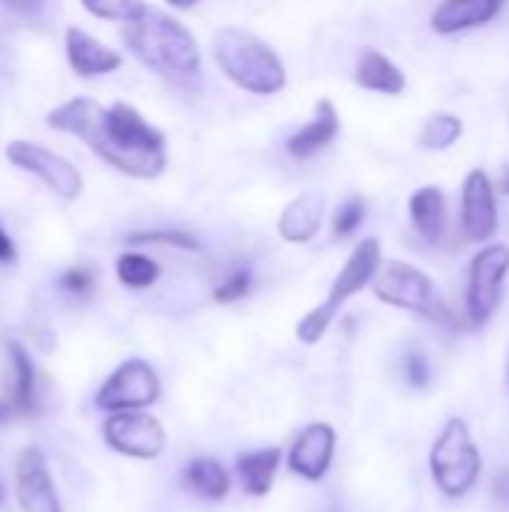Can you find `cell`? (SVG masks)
<instances>
[{"mask_svg": "<svg viewBox=\"0 0 509 512\" xmlns=\"http://www.w3.org/2000/svg\"><path fill=\"white\" fill-rule=\"evenodd\" d=\"M354 81H357V87L372 90V93H384V96H402L405 87H408L405 72L387 54H381L378 48H363L360 51Z\"/></svg>", "mask_w": 509, "mask_h": 512, "instance_id": "18", "label": "cell"}, {"mask_svg": "<svg viewBox=\"0 0 509 512\" xmlns=\"http://www.w3.org/2000/svg\"><path fill=\"white\" fill-rule=\"evenodd\" d=\"M114 270H117L120 285H126L132 291H144V288L156 285V279L162 276L159 264L153 258L141 255V252H123L117 258V267Z\"/></svg>", "mask_w": 509, "mask_h": 512, "instance_id": "23", "label": "cell"}, {"mask_svg": "<svg viewBox=\"0 0 509 512\" xmlns=\"http://www.w3.org/2000/svg\"><path fill=\"white\" fill-rule=\"evenodd\" d=\"M9 12H15V15H36L39 9H42V3L45 0H0Z\"/></svg>", "mask_w": 509, "mask_h": 512, "instance_id": "32", "label": "cell"}, {"mask_svg": "<svg viewBox=\"0 0 509 512\" xmlns=\"http://www.w3.org/2000/svg\"><path fill=\"white\" fill-rule=\"evenodd\" d=\"M429 471L438 492L450 501L465 498L483 471V456L471 438V429L462 417H450L429 453Z\"/></svg>", "mask_w": 509, "mask_h": 512, "instance_id": "4", "label": "cell"}, {"mask_svg": "<svg viewBox=\"0 0 509 512\" xmlns=\"http://www.w3.org/2000/svg\"><path fill=\"white\" fill-rule=\"evenodd\" d=\"M0 507H3V486H0Z\"/></svg>", "mask_w": 509, "mask_h": 512, "instance_id": "37", "label": "cell"}, {"mask_svg": "<svg viewBox=\"0 0 509 512\" xmlns=\"http://www.w3.org/2000/svg\"><path fill=\"white\" fill-rule=\"evenodd\" d=\"M372 294L393 306V309H402V312H414L432 324H441V327H453V312L447 306V300L441 297L438 285L414 264H405V261H387L381 267V273L375 276L372 282Z\"/></svg>", "mask_w": 509, "mask_h": 512, "instance_id": "5", "label": "cell"}, {"mask_svg": "<svg viewBox=\"0 0 509 512\" xmlns=\"http://www.w3.org/2000/svg\"><path fill=\"white\" fill-rule=\"evenodd\" d=\"M102 441L108 444V450L126 459L153 462L165 453L168 435H165V426L153 414L120 411V414H108V420L102 423Z\"/></svg>", "mask_w": 509, "mask_h": 512, "instance_id": "8", "label": "cell"}, {"mask_svg": "<svg viewBox=\"0 0 509 512\" xmlns=\"http://www.w3.org/2000/svg\"><path fill=\"white\" fill-rule=\"evenodd\" d=\"M405 381L411 390H426L429 381H432V369H429V360L420 354V351H411L405 357Z\"/></svg>", "mask_w": 509, "mask_h": 512, "instance_id": "29", "label": "cell"}, {"mask_svg": "<svg viewBox=\"0 0 509 512\" xmlns=\"http://www.w3.org/2000/svg\"><path fill=\"white\" fill-rule=\"evenodd\" d=\"M60 288L69 291V294H87L93 288V273L84 270V267H72L60 276Z\"/></svg>", "mask_w": 509, "mask_h": 512, "instance_id": "31", "label": "cell"}, {"mask_svg": "<svg viewBox=\"0 0 509 512\" xmlns=\"http://www.w3.org/2000/svg\"><path fill=\"white\" fill-rule=\"evenodd\" d=\"M213 57L225 78L246 93L273 96L285 90L288 72L282 57L255 33L243 27H222L213 36Z\"/></svg>", "mask_w": 509, "mask_h": 512, "instance_id": "3", "label": "cell"}, {"mask_svg": "<svg viewBox=\"0 0 509 512\" xmlns=\"http://www.w3.org/2000/svg\"><path fill=\"white\" fill-rule=\"evenodd\" d=\"M462 132H465V123L456 114H435L420 129V147L435 150V153L450 150L462 138Z\"/></svg>", "mask_w": 509, "mask_h": 512, "instance_id": "24", "label": "cell"}, {"mask_svg": "<svg viewBox=\"0 0 509 512\" xmlns=\"http://www.w3.org/2000/svg\"><path fill=\"white\" fill-rule=\"evenodd\" d=\"M384 258H381V243L375 237H366L363 243L354 246V252L348 255L345 267L339 270V276L333 279V288L327 294V306L333 312H339L354 294H360L363 288H369L375 282V276L381 273Z\"/></svg>", "mask_w": 509, "mask_h": 512, "instance_id": "13", "label": "cell"}, {"mask_svg": "<svg viewBox=\"0 0 509 512\" xmlns=\"http://www.w3.org/2000/svg\"><path fill=\"white\" fill-rule=\"evenodd\" d=\"M252 291V273L249 270H231L216 288H213V300L216 303H237Z\"/></svg>", "mask_w": 509, "mask_h": 512, "instance_id": "28", "label": "cell"}, {"mask_svg": "<svg viewBox=\"0 0 509 512\" xmlns=\"http://www.w3.org/2000/svg\"><path fill=\"white\" fill-rule=\"evenodd\" d=\"M333 318H336V312H333L327 303L315 306L312 312H306V315L300 318V324H297V339H300L303 345H318V342L327 336Z\"/></svg>", "mask_w": 509, "mask_h": 512, "instance_id": "26", "label": "cell"}, {"mask_svg": "<svg viewBox=\"0 0 509 512\" xmlns=\"http://www.w3.org/2000/svg\"><path fill=\"white\" fill-rule=\"evenodd\" d=\"M15 498L21 512H63V501L36 447H27L15 459Z\"/></svg>", "mask_w": 509, "mask_h": 512, "instance_id": "11", "label": "cell"}, {"mask_svg": "<svg viewBox=\"0 0 509 512\" xmlns=\"http://www.w3.org/2000/svg\"><path fill=\"white\" fill-rule=\"evenodd\" d=\"M66 60H69L72 72L81 78H99V75L117 72L123 66L120 51L108 48L105 42H99L96 36H90L81 27L66 30Z\"/></svg>", "mask_w": 509, "mask_h": 512, "instance_id": "14", "label": "cell"}, {"mask_svg": "<svg viewBox=\"0 0 509 512\" xmlns=\"http://www.w3.org/2000/svg\"><path fill=\"white\" fill-rule=\"evenodd\" d=\"M18 258V252H15V243L9 240V234L3 231V225H0V264H12Z\"/></svg>", "mask_w": 509, "mask_h": 512, "instance_id": "33", "label": "cell"}, {"mask_svg": "<svg viewBox=\"0 0 509 512\" xmlns=\"http://www.w3.org/2000/svg\"><path fill=\"white\" fill-rule=\"evenodd\" d=\"M282 465V450L279 447H264V450H252L243 453L237 459V480L243 486V492L249 498H264L273 489V480L279 474Z\"/></svg>", "mask_w": 509, "mask_h": 512, "instance_id": "21", "label": "cell"}, {"mask_svg": "<svg viewBox=\"0 0 509 512\" xmlns=\"http://www.w3.org/2000/svg\"><path fill=\"white\" fill-rule=\"evenodd\" d=\"M363 219H366V201H363L360 195L348 198V201L339 207V213L333 216V237L345 240V237L357 234V228L363 225Z\"/></svg>", "mask_w": 509, "mask_h": 512, "instance_id": "27", "label": "cell"}, {"mask_svg": "<svg viewBox=\"0 0 509 512\" xmlns=\"http://www.w3.org/2000/svg\"><path fill=\"white\" fill-rule=\"evenodd\" d=\"M336 459V429L330 423H309L288 450V468L306 483H321Z\"/></svg>", "mask_w": 509, "mask_h": 512, "instance_id": "12", "label": "cell"}, {"mask_svg": "<svg viewBox=\"0 0 509 512\" xmlns=\"http://www.w3.org/2000/svg\"><path fill=\"white\" fill-rule=\"evenodd\" d=\"M408 213L411 222L417 228V234L429 243L444 240L447 234V222H450V210H447V195L438 186H423L411 195L408 201Z\"/></svg>", "mask_w": 509, "mask_h": 512, "instance_id": "19", "label": "cell"}, {"mask_svg": "<svg viewBox=\"0 0 509 512\" xmlns=\"http://www.w3.org/2000/svg\"><path fill=\"white\" fill-rule=\"evenodd\" d=\"M12 414H15V408H12V405H9V402L3 399V402H0V423H6V420H9Z\"/></svg>", "mask_w": 509, "mask_h": 512, "instance_id": "34", "label": "cell"}, {"mask_svg": "<svg viewBox=\"0 0 509 512\" xmlns=\"http://www.w3.org/2000/svg\"><path fill=\"white\" fill-rule=\"evenodd\" d=\"M342 123H339V111L330 99H321L315 105V117L309 123H303L291 138H288V153L294 159H309L321 150H327L336 135H339Z\"/></svg>", "mask_w": 509, "mask_h": 512, "instance_id": "17", "label": "cell"}, {"mask_svg": "<svg viewBox=\"0 0 509 512\" xmlns=\"http://www.w3.org/2000/svg\"><path fill=\"white\" fill-rule=\"evenodd\" d=\"M129 243H171L180 249H198V243L189 234H177V231H147V234H132Z\"/></svg>", "mask_w": 509, "mask_h": 512, "instance_id": "30", "label": "cell"}, {"mask_svg": "<svg viewBox=\"0 0 509 512\" xmlns=\"http://www.w3.org/2000/svg\"><path fill=\"white\" fill-rule=\"evenodd\" d=\"M498 192H504V195H509V168H504V174H501V183H498Z\"/></svg>", "mask_w": 509, "mask_h": 512, "instance_id": "35", "label": "cell"}, {"mask_svg": "<svg viewBox=\"0 0 509 512\" xmlns=\"http://www.w3.org/2000/svg\"><path fill=\"white\" fill-rule=\"evenodd\" d=\"M6 159H9L15 168H21V171H27V174H33V177H39V180H42L57 198H63V201H75V198L81 195V189H84V180H81L78 168H75L69 159H63V156H57V153H51V150H45V147H39V144L12 141V144L6 147Z\"/></svg>", "mask_w": 509, "mask_h": 512, "instance_id": "9", "label": "cell"}, {"mask_svg": "<svg viewBox=\"0 0 509 512\" xmlns=\"http://www.w3.org/2000/svg\"><path fill=\"white\" fill-rule=\"evenodd\" d=\"M180 480H183V486H186L189 495H195L201 501H210V504L225 501L228 492H231V474L222 468V462L207 459V456L192 459L183 468V477Z\"/></svg>", "mask_w": 509, "mask_h": 512, "instance_id": "22", "label": "cell"}, {"mask_svg": "<svg viewBox=\"0 0 509 512\" xmlns=\"http://www.w3.org/2000/svg\"><path fill=\"white\" fill-rule=\"evenodd\" d=\"M81 6L102 21H120V24H129L147 12L144 0H81Z\"/></svg>", "mask_w": 509, "mask_h": 512, "instance_id": "25", "label": "cell"}, {"mask_svg": "<svg viewBox=\"0 0 509 512\" xmlns=\"http://www.w3.org/2000/svg\"><path fill=\"white\" fill-rule=\"evenodd\" d=\"M504 6L507 0H441L432 12V30L441 36H456L495 21Z\"/></svg>", "mask_w": 509, "mask_h": 512, "instance_id": "16", "label": "cell"}, {"mask_svg": "<svg viewBox=\"0 0 509 512\" xmlns=\"http://www.w3.org/2000/svg\"><path fill=\"white\" fill-rule=\"evenodd\" d=\"M36 396V369L18 342H6V402L15 414H30Z\"/></svg>", "mask_w": 509, "mask_h": 512, "instance_id": "20", "label": "cell"}, {"mask_svg": "<svg viewBox=\"0 0 509 512\" xmlns=\"http://www.w3.org/2000/svg\"><path fill=\"white\" fill-rule=\"evenodd\" d=\"M483 168H474L462 183V234L468 243H489L498 231V198Z\"/></svg>", "mask_w": 509, "mask_h": 512, "instance_id": "10", "label": "cell"}, {"mask_svg": "<svg viewBox=\"0 0 509 512\" xmlns=\"http://www.w3.org/2000/svg\"><path fill=\"white\" fill-rule=\"evenodd\" d=\"M48 126L81 138L111 168L138 180L159 177L168 165L165 132L126 102L105 108L93 99H69L48 114Z\"/></svg>", "mask_w": 509, "mask_h": 512, "instance_id": "1", "label": "cell"}, {"mask_svg": "<svg viewBox=\"0 0 509 512\" xmlns=\"http://www.w3.org/2000/svg\"><path fill=\"white\" fill-rule=\"evenodd\" d=\"M168 3H171L174 9H192V6H195L198 0H168Z\"/></svg>", "mask_w": 509, "mask_h": 512, "instance_id": "36", "label": "cell"}, {"mask_svg": "<svg viewBox=\"0 0 509 512\" xmlns=\"http://www.w3.org/2000/svg\"><path fill=\"white\" fill-rule=\"evenodd\" d=\"M123 42L144 66L174 84H186L201 72L198 39L186 24L159 9H147L141 18L129 21L123 27Z\"/></svg>", "mask_w": 509, "mask_h": 512, "instance_id": "2", "label": "cell"}, {"mask_svg": "<svg viewBox=\"0 0 509 512\" xmlns=\"http://www.w3.org/2000/svg\"><path fill=\"white\" fill-rule=\"evenodd\" d=\"M162 384L156 369L147 360H126L120 363L96 393V408L105 414L120 411H147L159 402Z\"/></svg>", "mask_w": 509, "mask_h": 512, "instance_id": "7", "label": "cell"}, {"mask_svg": "<svg viewBox=\"0 0 509 512\" xmlns=\"http://www.w3.org/2000/svg\"><path fill=\"white\" fill-rule=\"evenodd\" d=\"M509 276V246L489 243L483 246L468 267V294L465 309L474 327H486L504 300V282Z\"/></svg>", "mask_w": 509, "mask_h": 512, "instance_id": "6", "label": "cell"}, {"mask_svg": "<svg viewBox=\"0 0 509 512\" xmlns=\"http://www.w3.org/2000/svg\"><path fill=\"white\" fill-rule=\"evenodd\" d=\"M324 213H327V198L324 192H300L291 204H285L282 216H279V237L285 243H312L315 234L321 231V222H324Z\"/></svg>", "mask_w": 509, "mask_h": 512, "instance_id": "15", "label": "cell"}]
</instances>
